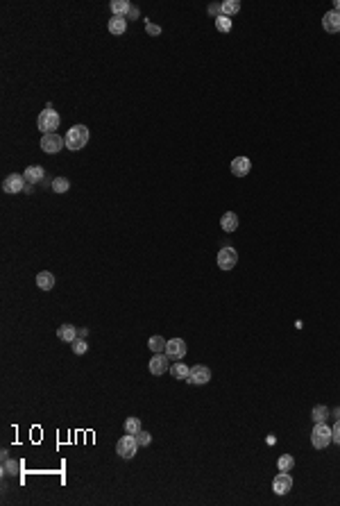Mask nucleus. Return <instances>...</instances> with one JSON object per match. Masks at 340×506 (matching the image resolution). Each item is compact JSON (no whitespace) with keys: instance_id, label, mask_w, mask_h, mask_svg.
Returning a JSON list of instances; mask_svg holds the SVG:
<instances>
[{"instance_id":"f8f14e48","label":"nucleus","mask_w":340,"mask_h":506,"mask_svg":"<svg viewBox=\"0 0 340 506\" xmlns=\"http://www.w3.org/2000/svg\"><path fill=\"white\" fill-rule=\"evenodd\" d=\"M322 27H324V32H329V34L340 32V14L336 12V9L327 12L324 16H322Z\"/></svg>"},{"instance_id":"c85d7f7f","label":"nucleus","mask_w":340,"mask_h":506,"mask_svg":"<svg viewBox=\"0 0 340 506\" xmlns=\"http://www.w3.org/2000/svg\"><path fill=\"white\" fill-rule=\"evenodd\" d=\"M71 348H73V352H75V354H84L86 350H89V345H86L84 338H79V336H77V338L71 343Z\"/></svg>"},{"instance_id":"4be33fe9","label":"nucleus","mask_w":340,"mask_h":506,"mask_svg":"<svg viewBox=\"0 0 340 506\" xmlns=\"http://www.w3.org/2000/svg\"><path fill=\"white\" fill-rule=\"evenodd\" d=\"M166 345H168V341H166V338H161V336H152L150 341H148V348H150L154 354H159V352H166Z\"/></svg>"},{"instance_id":"7ed1b4c3","label":"nucleus","mask_w":340,"mask_h":506,"mask_svg":"<svg viewBox=\"0 0 340 506\" xmlns=\"http://www.w3.org/2000/svg\"><path fill=\"white\" fill-rule=\"evenodd\" d=\"M331 441H334V436H331V427H329L327 422H315L313 431H311V443H313L315 449H324V447H327Z\"/></svg>"},{"instance_id":"b1692460","label":"nucleus","mask_w":340,"mask_h":506,"mask_svg":"<svg viewBox=\"0 0 340 506\" xmlns=\"http://www.w3.org/2000/svg\"><path fill=\"white\" fill-rule=\"evenodd\" d=\"M277 466H279V470H282V472H290V470H293V466H295V459L290 456V454H282V456H279V461H277Z\"/></svg>"},{"instance_id":"9d476101","label":"nucleus","mask_w":340,"mask_h":506,"mask_svg":"<svg viewBox=\"0 0 340 506\" xmlns=\"http://www.w3.org/2000/svg\"><path fill=\"white\" fill-rule=\"evenodd\" d=\"M290 488H293V477H290L288 472H282V470H279V474L272 479V490H275L277 495H286V493H290Z\"/></svg>"},{"instance_id":"6ab92c4d","label":"nucleus","mask_w":340,"mask_h":506,"mask_svg":"<svg viewBox=\"0 0 340 506\" xmlns=\"http://www.w3.org/2000/svg\"><path fill=\"white\" fill-rule=\"evenodd\" d=\"M109 9L113 12V16H125V19H127V14H130L132 5L127 2V0H112Z\"/></svg>"},{"instance_id":"c9c22d12","label":"nucleus","mask_w":340,"mask_h":506,"mask_svg":"<svg viewBox=\"0 0 340 506\" xmlns=\"http://www.w3.org/2000/svg\"><path fill=\"white\" fill-rule=\"evenodd\" d=\"M334 9H336V12H338V14H340V0H336V5H334Z\"/></svg>"},{"instance_id":"f3484780","label":"nucleus","mask_w":340,"mask_h":506,"mask_svg":"<svg viewBox=\"0 0 340 506\" xmlns=\"http://www.w3.org/2000/svg\"><path fill=\"white\" fill-rule=\"evenodd\" d=\"M57 338L64 343H73L75 338H77V327H73V325H61V327L57 329Z\"/></svg>"},{"instance_id":"a878e982","label":"nucleus","mask_w":340,"mask_h":506,"mask_svg":"<svg viewBox=\"0 0 340 506\" xmlns=\"http://www.w3.org/2000/svg\"><path fill=\"white\" fill-rule=\"evenodd\" d=\"M71 189V182L66 177H55L53 179V191L55 193H66V191Z\"/></svg>"},{"instance_id":"7c9ffc66","label":"nucleus","mask_w":340,"mask_h":506,"mask_svg":"<svg viewBox=\"0 0 340 506\" xmlns=\"http://www.w3.org/2000/svg\"><path fill=\"white\" fill-rule=\"evenodd\" d=\"M145 30H148V34H152V37H159V34H161V27L152 25V23H145Z\"/></svg>"},{"instance_id":"473e14b6","label":"nucleus","mask_w":340,"mask_h":506,"mask_svg":"<svg viewBox=\"0 0 340 506\" xmlns=\"http://www.w3.org/2000/svg\"><path fill=\"white\" fill-rule=\"evenodd\" d=\"M209 14L211 16H223V5H209Z\"/></svg>"},{"instance_id":"0eeeda50","label":"nucleus","mask_w":340,"mask_h":506,"mask_svg":"<svg viewBox=\"0 0 340 506\" xmlns=\"http://www.w3.org/2000/svg\"><path fill=\"white\" fill-rule=\"evenodd\" d=\"M168 370H170V356L166 354V352H159V354H154L150 359V372L152 375L161 377V375H166Z\"/></svg>"},{"instance_id":"72a5a7b5","label":"nucleus","mask_w":340,"mask_h":506,"mask_svg":"<svg viewBox=\"0 0 340 506\" xmlns=\"http://www.w3.org/2000/svg\"><path fill=\"white\" fill-rule=\"evenodd\" d=\"M127 19H138V9H136V7H132V9H130Z\"/></svg>"},{"instance_id":"cd10ccee","label":"nucleus","mask_w":340,"mask_h":506,"mask_svg":"<svg viewBox=\"0 0 340 506\" xmlns=\"http://www.w3.org/2000/svg\"><path fill=\"white\" fill-rule=\"evenodd\" d=\"M216 27H218V32H231V19H227V16H218Z\"/></svg>"},{"instance_id":"dca6fc26","label":"nucleus","mask_w":340,"mask_h":506,"mask_svg":"<svg viewBox=\"0 0 340 506\" xmlns=\"http://www.w3.org/2000/svg\"><path fill=\"white\" fill-rule=\"evenodd\" d=\"M37 286H39L41 291H53L55 289V275L53 272H48V270H41L39 275H37Z\"/></svg>"},{"instance_id":"f704fd0d","label":"nucleus","mask_w":340,"mask_h":506,"mask_svg":"<svg viewBox=\"0 0 340 506\" xmlns=\"http://www.w3.org/2000/svg\"><path fill=\"white\" fill-rule=\"evenodd\" d=\"M86 334H89V329H86V327H84V329H77V336H79V338H84Z\"/></svg>"},{"instance_id":"c756f323","label":"nucleus","mask_w":340,"mask_h":506,"mask_svg":"<svg viewBox=\"0 0 340 506\" xmlns=\"http://www.w3.org/2000/svg\"><path fill=\"white\" fill-rule=\"evenodd\" d=\"M136 438H138V445H150L152 443V436H150V431H143V429H141V431H138L136 434Z\"/></svg>"},{"instance_id":"bb28decb","label":"nucleus","mask_w":340,"mask_h":506,"mask_svg":"<svg viewBox=\"0 0 340 506\" xmlns=\"http://www.w3.org/2000/svg\"><path fill=\"white\" fill-rule=\"evenodd\" d=\"M313 422H324L329 418V409L327 407H322V404H318V407L313 409Z\"/></svg>"},{"instance_id":"2eb2a0df","label":"nucleus","mask_w":340,"mask_h":506,"mask_svg":"<svg viewBox=\"0 0 340 506\" xmlns=\"http://www.w3.org/2000/svg\"><path fill=\"white\" fill-rule=\"evenodd\" d=\"M109 32L112 34H116V37H123L125 34V30H127V19L125 16H112L109 19Z\"/></svg>"},{"instance_id":"423d86ee","label":"nucleus","mask_w":340,"mask_h":506,"mask_svg":"<svg viewBox=\"0 0 340 506\" xmlns=\"http://www.w3.org/2000/svg\"><path fill=\"white\" fill-rule=\"evenodd\" d=\"M25 186H27V182H25V177L20 175V173H12V175H7L5 177V182H2V191L5 193H20V191H25Z\"/></svg>"},{"instance_id":"f03ea898","label":"nucleus","mask_w":340,"mask_h":506,"mask_svg":"<svg viewBox=\"0 0 340 506\" xmlns=\"http://www.w3.org/2000/svg\"><path fill=\"white\" fill-rule=\"evenodd\" d=\"M59 114L53 109V105L48 102L46 109L39 114V120H37V125H39V130L43 132V134H50V132H55L59 127Z\"/></svg>"},{"instance_id":"20e7f679","label":"nucleus","mask_w":340,"mask_h":506,"mask_svg":"<svg viewBox=\"0 0 340 506\" xmlns=\"http://www.w3.org/2000/svg\"><path fill=\"white\" fill-rule=\"evenodd\" d=\"M61 148H66V136H59L57 132H50V134L41 136V150L48 152V155H57Z\"/></svg>"},{"instance_id":"a211bd4d","label":"nucleus","mask_w":340,"mask_h":506,"mask_svg":"<svg viewBox=\"0 0 340 506\" xmlns=\"http://www.w3.org/2000/svg\"><path fill=\"white\" fill-rule=\"evenodd\" d=\"M220 227H223L225 232H236V227H238V216H236L234 211H227V214H223V218H220Z\"/></svg>"},{"instance_id":"39448f33","label":"nucleus","mask_w":340,"mask_h":506,"mask_svg":"<svg viewBox=\"0 0 340 506\" xmlns=\"http://www.w3.org/2000/svg\"><path fill=\"white\" fill-rule=\"evenodd\" d=\"M136 449H138V438L136 436H132V434L123 436L116 445V454L120 456V459H132V456L136 454Z\"/></svg>"},{"instance_id":"2f4dec72","label":"nucleus","mask_w":340,"mask_h":506,"mask_svg":"<svg viewBox=\"0 0 340 506\" xmlns=\"http://www.w3.org/2000/svg\"><path fill=\"white\" fill-rule=\"evenodd\" d=\"M331 436H334V443H338V445H340V420L336 422L334 427H331Z\"/></svg>"},{"instance_id":"393cba45","label":"nucleus","mask_w":340,"mask_h":506,"mask_svg":"<svg viewBox=\"0 0 340 506\" xmlns=\"http://www.w3.org/2000/svg\"><path fill=\"white\" fill-rule=\"evenodd\" d=\"M138 431H141V420H138V418H127V420H125V434L136 436Z\"/></svg>"},{"instance_id":"412c9836","label":"nucleus","mask_w":340,"mask_h":506,"mask_svg":"<svg viewBox=\"0 0 340 506\" xmlns=\"http://www.w3.org/2000/svg\"><path fill=\"white\" fill-rule=\"evenodd\" d=\"M23 463L20 461H14V459H5L2 461V474H19Z\"/></svg>"},{"instance_id":"aec40b11","label":"nucleus","mask_w":340,"mask_h":506,"mask_svg":"<svg viewBox=\"0 0 340 506\" xmlns=\"http://www.w3.org/2000/svg\"><path fill=\"white\" fill-rule=\"evenodd\" d=\"M189 372H190V368L186 366V363H172L170 366V375L175 377V379H189Z\"/></svg>"},{"instance_id":"6e6552de","label":"nucleus","mask_w":340,"mask_h":506,"mask_svg":"<svg viewBox=\"0 0 340 506\" xmlns=\"http://www.w3.org/2000/svg\"><path fill=\"white\" fill-rule=\"evenodd\" d=\"M166 354L170 356V361H182L184 356H186V343H184V338H172V341H168Z\"/></svg>"},{"instance_id":"ddd939ff","label":"nucleus","mask_w":340,"mask_h":506,"mask_svg":"<svg viewBox=\"0 0 340 506\" xmlns=\"http://www.w3.org/2000/svg\"><path fill=\"white\" fill-rule=\"evenodd\" d=\"M249 171H252V164L247 157H236L231 161V175H236V177H245Z\"/></svg>"},{"instance_id":"f257e3e1","label":"nucleus","mask_w":340,"mask_h":506,"mask_svg":"<svg viewBox=\"0 0 340 506\" xmlns=\"http://www.w3.org/2000/svg\"><path fill=\"white\" fill-rule=\"evenodd\" d=\"M89 143V127L86 125H73L66 134V148L73 152L82 150L84 145Z\"/></svg>"},{"instance_id":"5701e85b","label":"nucleus","mask_w":340,"mask_h":506,"mask_svg":"<svg viewBox=\"0 0 340 506\" xmlns=\"http://www.w3.org/2000/svg\"><path fill=\"white\" fill-rule=\"evenodd\" d=\"M238 12H241V2H238V0H227V2H223V16L231 19V16H236Z\"/></svg>"},{"instance_id":"1a4fd4ad","label":"nucleus","mask_w":340,"mask_h":506,"mask_svg":"<svg viewBox=\"0 0 340 506\" xmlns=\"http://www.w3.org/2000/svg\"><path fill=\"white\" fill-rule=\"evenodd\" d=\"M236 261H238V252L234 248H223L218 252V268L220 270H231L236 266Z\"/></svg>"},{"instance_id":"4468645a","label":"nucleus","mask_w":340,"mask_h":506,"mask_svg":"<svg viewBox=\"0 0 340 506\" xmlns=\"http://www.w3.org/2000/svg\"><path fill=\"white\" fill-rule=\"evenodd\" d=\"M23 177H25L27 184H37V182H43L46 171H43V166H27L23 171Z\"/></svg>"},{"instance_id":"9b49d317","label":"nucleus","mask_w":340,"mask_h":506,"mask_svg":"<svg viewBox=\"0 0 340 506\" xmlns=\"http://www.w3.org/2000/svg\"><path fill=\"white\" fill-rule=\"evenodd\" d=\"M189 384H197V386H202V384H207V381H211V370L207 368V366H195V368H190L189 372Z\"/></svg>"}]
</instances>
